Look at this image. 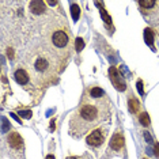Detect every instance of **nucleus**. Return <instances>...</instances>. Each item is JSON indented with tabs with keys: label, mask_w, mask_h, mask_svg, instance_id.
Returning <instances> with one entry per match:
<instances>
[{
	"label": "nucleus",
	"mask_w": 159,
	"mask_h": 159,
	"mask_svg": "<svg viewBox=\"0 0 159 159\" xmlns=\"http://www.w3.org/2000/svg\"><path fill=\"white\" fill-rule=\"evenodd\" d=\"M45 2H39V0H34V2L30 3V11L33 14H42L45 10Z\"/></svg>",
	"instance_id": "nucleus-9"
},
{
	"label": "nucleus",
	"mask_w": 159,
	"mask_h": 159,
	"mask_svg": "<svg viewBox=\"0 0 159 159\" xmlns=\"http://www.w3.org/2000/svg\"><path fill=\"white\" fill-rule=\"evenodd\" d=\"M71 14H72V18H74V20H78L79 19L80 10H79V6L76 4V3H71Z\"/></svg>",
	"instance_id": "nucleus-12"
},
{
	"label": "nucleus",
	"mask_w": 159,
	"mask_h": 159,
	"mask_svg": "<svg viewBox=\"0 0 159 159\" xmlns=\"http://www.w3.org/2000/svg\"><path fill=\"white\" fill-rule=\"evenodd\" d=\"M103 142H105V136L101 129H94V131L86 137V143L91 147H99Z\"/></svg>",
	"instance_id": "nucleus-5"
},
{
	"label": "nucleus",
	"mask_w": 159,
	"mask_h": 159,
	"mask_svg": "<svg viewBox=\"0 0 159 159\" xmlns=\"http://www.w3.org/2000/svg\"><path fill=\"white\" fill-rule=\"evenodd\" d=\"M144 137H146V140H147L148 143H150L151 140H152V139H151V136H150V133H148V132H146V133H144Z\"/></svg>",
	"instance_id": "nucleus-22"
},
{
	"label": "nucleus",
	"mask_w": 159,
	"mask_h": 159,
	"mask_svg": "<svg viewBox=\"0 0 159 159\" xmlns=\"http://www.w3.org/2000/svg\"><path fill=\"white\" fill-rule=\"evenodd\" d=\"M139 118H140V124H142L143 126H148V125H150V117H148L147 113H142Z\"/></svg>",
	"instance_id": "nucleus-14"
},
{
	"label": "nucleus",
	"mask_w": 159,
	"mask_h": 159,
	"mask_svg": "<svg viewBox=\"0 0 159 159\" xmlns=\"http://www.w3.org/2000/svg\"><path fill=\"white\" fill-rule=\"evenodd\" d=\"M22 137H20V135L19 133H16V132H14V133H11V135L8 136V144L11 146L12 148H20L22 147Z\"/></svg>",
	"instance_id": "nucleus-7"
},
{
	"label": "nucleus",
	"mask_w": 159,
	"mask_h": 159,
	"mask_svg": "<svg viewBox=\"0 0 159 159\" xmlns=\"http://www.w3.org/2000/svg\"><path fill=\"white\" fill-rule=\"evenodd\" d=\"M109 76H110L111 83H113L114 87L117 89L118 91H124V90L126 89L125 79H124V76L121 75V72L118 71L116 67H110V68H109Z\"/></svg>",
	"instance_id": "nucleus-4"
},
{
	"label": "nucleus",
	"mask_w": 159,
	"mask_h": 159,
	"mask_svg": "<svg viewBox=\"0 0 159 159\" xmlns=\"http://www.w3.org/2000/svg\"><path fill=\"white\" fill-rule=\"evenodd\" d=\"M14 78H15L16 83H19V84H27L29 83V74L25 70H18L15 71V74H14Z\"/></svg>",
	"instance_id": "nucleus-8"
},
{
	"label": "nucleus",
	"mask_w": 159,
	"mask_h": 159,
	"mask_svg": "<svg viewBox=\"0 0 159 159\" xmlns=\"http://www.w3.org/2000/svg\"><path fill=\"white\" fill-rule=\"evenodd\" d=\"M19 116L23 118H30L31 117V110H19Z\"/></svg>",
	"instance_id": "nucleus-17"
},
{
	"label": "nucleus",
	"mask_w": 159,
	"mask_h": 159,
	"mask_svg": "<svg viewBox=\"0 0 159 159\" xmlns=\"http://www.w3.org/2000/svg\"><path fill=\"white\" fill-rule=\"evenodd\" d=\"M128 106H129V110H131V113H136L137 110H139L140 107V102L135 98H131L128 102Z\"/></svg>",
	"instance_id": "nucleus-11"
},
{
	"label": "nucleus",
	"mask_w": 159,
	"mask_h": 159,
	"mask_svg": "<svg viewBox=\"0 0 159 159\" xmlns=\"http://www.w3.org/2000/svg\"><path fill=\"white\" fill-rule=\"evenodd\" d=\"M155 2L154 0H142L140 2V6L144 7V8H151V7H154Z\"/></svg>",
	"instance_id": "nucleus-16"
},
{
	"label": "nucleus",
	"mask_w": 159,
	"mask_h": 159,
	"mask_svg": "<svg viewBox=\"0 0 159 159\" xmlns=\"http://www.w3.org/2000/svg\"><path fill=\"white\" fill-rule=\"evenodd\" d=\"M110 110V102L107 97L95 98L86 94L79 105L76 113L72 116L71 120V135L80 137L89 132L90 129L95 128L103 120H106Z\"/></svg>",
	"instance_id": "nucleus-1"
},
{
	"label": "nucleus",
	"mask_w": 159,
	"mask_h": 159,
	"mask_svg": "<svg viewBox=\"0 0 159 159\" xmlns=\"http://www.w3.org/2000/svg\"><path fill=\"white\" fill-rule=\"evenodd\" d=\"M154 151H155V155H157V157H159V144H158V143L155 144V148H154Z\"/></svg>",
	"instance_id": "nucleus-21"
},
{
	"label": "nucleus",
	"mask_w": 159,
	"mask_h": 159,
	"mask_svg": "<svg viewBox=\"0 0 159 159\" xmlns=\"http://www.w3.org/2000/svg\"><path fill=\"white\" fill-rule=\"evenodd\" d=\"M75 45H76V52H82L83 48H84V41H83V38L78 37L76 41H75Z\"/></svg>",
	"instance_id": "nucleus-15"
},
{
	"label": "nucleus",
	"mask_w": 159,
	"mask_h": 159,
	"mask_svg": "<svg viewBox=\"0 0 159 159\" xmlns=\"http://www.w3.org/2000/svg\"><path fill=\"white\" fill-rule=\"evenodd\" d=\"M50 41H52V45L57 49H66L70 45V37H68L67 31L64 30H56L52 34Z\"/></svg>",
	"instance_id": "nucleus-3"
},
{
	"label": "nucleus",
	"mask_w": 159,
	"mask_h": 159,
	"mask_svg": "<svg viewBox=\"0 0 159 159\" xmlns=\"http://www.w3.org/2000/svg\"><path fill=\"white\" fill-rule=\"evenodd\" d=\"M137 90H139L140 94H143V82H142V80L137 82Z\"/></svg>",
	"instance_id": "nucleus-20"
},
{
	"label": "nucleus",
	"mask_w": 159,
	"mask_h": 159,
	"mask_svg": "<svg viewBox=\"0 0 159 159\" xmlns=\"http://www.w3.org/2000/svg\"><path fill=\"white\" fill-rule=\"evenodd\" d=\"M67 159H79V158H75V157H70V158H67Z\"/></svg>",
	"instance_id": "nucleus-25"
},
{
	"label": "nucleus",
	"mask_w": 159,
	"mask_h": 159,
	"mask_svg": "<svg viewBox=\"0 0 159 159\" xmlns=\"http://www.w3.org/2000/svg\"><path fill=\"white\" fill-rule=\"evenodd\" d=\"M45 159H55V157H53V155H48Z\"/></svg>",
	"instance_id": "nucleus-24"
},
{
	"label": "nucleus",
	"mask_w": 159,
	"mask_h": 159,
	"mask_svg": "<svg viewBox=\"0 0 159 159\" xmlns=\"http://www.w3.org/2000/svg\"><path fill=\"white\" fill-rule=\"evenodd\" d=\"M124 147V136L121 133H114L113 137L110 139V148L114 151H120Z\"/></svg>",
	"instance_id": "nucleus-6"
},
{
	"label": "nucleus",
	"mask_w": 159,
	"mask_h": 159,
	"mask_svg": "<svg viewBox=\"0 0 159 159\" xmlns=\"http://www.w3.org/2000/svg\"><path fill=\"white\" fill-rule=\"evenodd\" d=\"M2 121H3V132H7V131L10 129V124L7 122V118H6V117H3Z\"/></svg>",
	"instance_id": "nucleus-18"
},
{
	"label": "nucleus",
	"mask_w": 159,
	"mask_h": 159,
	"mask_svg": "<svg viewBox=\"0 0 159 159\" xmlns=\"http://www.w3.org/2000/svg\"><path fill=\"white\" fill-rule=\"evenodd\" d=\"M89 93H90V95H91V97H95V98H101V97H105V95H106L103 90L99 89V87H94V89L90 90Z\"/></svg>",
	"instance_id": "nucleus-13"
},
{
	"label": "nucleus",
	"mask_w": 159,
	"mask_h": 159,
	"mask_svg": "<svg viewBox=\"0 0 159 159\" xmlns=\"http://www.w3.org/2000/svg\"><path fill=\"white\" fill-rule=\"evenodd\" d=\"M144 39H146V44L152 46V42H154V33L151 29H146L144 30Z\"/></svg>",
	"instance_id": "nucleus-10"
},
{
	"label": "nucleus",
	"mask_w": 159,
	"mask_h": 159,
	"mask_svg": "<svg viewBox=\"0 0 159 159\" xmlns=\"http://www.w3.org/2000/svg\"><path fill=\"white\" fill-rule=\"evenodd\" d=\"M46 4H49V6H56L57 4V2H45Z\"/></svg>",
	"instance_id": "nucleus-23"
},
{
	"label": "nucleus",
	"mask_w": 159,
	"mask_h": 159,
	"mask_svg": "<svg viewBox=\"0 0 159 159\" xmlns=\"http://www.w3.org/2000/svg\"><path fill=\"white\" fill-rule=\"evenodd\" d=\"M101 14H102V16H103L105 22H106V23H110V16H109V15H107V14H106V12H105V10H103V8H102V10H101Z\"/></svg>",
	"instance_id": "nucleus-19"
},
{
	"label": "nucleus",
	"mask_w": 159,
	"mask_h": 159,
	"mask_svg": "<svg viewBox=\"0 0 159 159\" xmlns=\"http://www.w3.org/2000/svg\"><path fill=\"white\" fill-rule=\"evenodd\" d=\"M30 68H33V71L39 76H46V74H52L53 63L48 53H42L35 57L34 61L30 64Z\"/></svg>",
	"instance_id": "nucleus-2"
}]
</instances>
